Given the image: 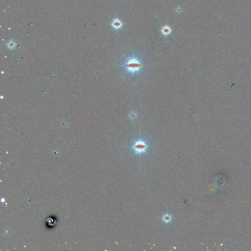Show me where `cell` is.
I'll use <instances>...</instances> for the list:
<instances>
[{
    "label": "cell",
    "mask_w": 251,
    "mask_h": 251,
    "mask_svg": "<svg viewBox=\"0 0 251 251\" xmlns=\"http://www.w3.org/2000/svg\"><path fill=\"white\" fill-rule=\"evenodd\" d=\"M123 66L125 67L127 72L134 75L136 73L140 71L143 64L134 56L132 58L128 59Z\"/></svg>",
    "instance_id": "obj_1"
},
{
    "label": "cell",
    "mask_w": 251,
    "mask_h": 251,
    "mask_svg": "<svg viewBox=\"0 0 251 251\" xmlns=\"http://www.w3.org/2000/svg\"><path fill=\"white\" fill-rule=\"evenodd\" d=\"M131 147L136 154H141L146 152L149 146L143 140L139 139L136 141Z\"/></svg>",
    "instance_id": "obj_2"
},
{
    "label": "cell",
    "mask_w": 251,
    "mask_h": 251,
    "mask_svg": "<svg viewBox=\"0 0 251 251\" xmlns=\"http://www.w3.org/2000/svg\"><path fill=\"white\" fill-rule=\"evenodd\" d=\"M123 25L124 24L122 23L121 20H119L117 18L114 19L112 23V26L115 29H118L121 28Z\"/></svg>",
    "instance_id": "obj_3"
},
{
    "label": "cell",
    "mask_w": 251,
    "mask_h": 251,
    "mask_svg": "<svg viewBox=\"0 0 251 251\" xmlns=\"http://www.w3.org/2000/svg\"><path fill=\"white\" fill-rule=\"evenodd\" d=\"M162 33L163 35L165 36H167L169 35L172 32V29L169 26L167 25H166L164 27L162 28V29L161 30Z\"/></svg>",
    "instance_id": "obj_4"
},
{
    "label": "cell",
    "mask_w": 251,
    "mask_h": 251,
    "mask_svg": "<svg viewBox=\"0 0 251 251\" xmlns=\"http://www.w3.org/2000/svg\"><path fill=\"white\" fill-rule=\"evenodd\" d=\"M162 220L163 222L165 223H168L171 222L172 220V216L170 214L166 213L163 216Z\"/></svg>",
    "instance_id": "obj_5"
},
{
    "label": "cell",
    "mask_w": 251,
    "mask_h": 251,
    "mask_svg": "<svg viewBox=\"0 0 251 251\" xmlns=\"http://www.w3.org/2000/svg\"><path fill=\"white\" fill-rule=\"evenodd\" d=\"M128 116H129V118H130V119L134 120V119L136 118V116H137V115H136V112H130V113L129 114Z\"/></svg>",
    "instance_id": "obj_6"
}]
</instances>
